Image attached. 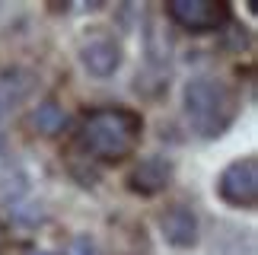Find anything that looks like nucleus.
<instances>
[{
    "instance_id": "1",
    "label": "nucleus",
    "mask_w": 258,
    "mask_h": 255,
    "mask_svg": "<svg viewBox=\"0 0 258 255\" xmlns=\"http://www.w3.org/2000/svg\"><path fill=\"white\" fill-rule=\"evenodd\" d=\"M144 137V115L127 105H105L83 115L77 144L86 156L99 163H121L127 160Z\"/></svg>"
},
{
    "instance_id": "2",
    "label": "nucleus",
    "mask_w": 258,
    "mask_h": 255,
    "mask_svg": "<svg viewBox=\"0 0 258 255\" xmlns=\"http://www.w3.org/2000/svg\"><path fill=\"white\" fill-rule=\"evenodd\" d=\"M182 105L185 118L191 131L204 141L223 137L233 128L236 115H239V96L230 83L217 80V77H195L182 90Z\"/></svg>"
},
{
    "instance_id": "3",
    "label": "nucleus",
    "mask_w": 258,
    "mask_h": 255,
    "mask_svg": "<svg viewBox=\"0 0 258 255\" xmlns=\"http://www.w3.org/2000/svg\"><path fill=\"white\" fill-rule=\"evenodd\" d=\"M217 198L226 208L252 211L258 204V160L255 156H239L223 172L217 175Z\"/></svg>"
},
{
    "instance_id": "4",
    "label": "nucleus",
    "mask_w": 258,
    "mask_h": 255,
    "mask_svg": "<svg viewBox=\"0 0 258 255\" xmlns=\"http://www.w3.org/2000/svg\"><path fill=\"white\" fill-rule=\"evenodd\" d=\"M166 16L185 32L204 35V32H220L223 26H230L233 10L223 0H169Z\"/></svg>"
},
{
    "instance_id": "5",
    "label": "nucleus",
    "mask_w": 258,
    "mask_h": 255,
    "mask_svg": "<svg viewBox=\"0 0 258 255\" xmlns=\"http://www.w3.org/2000/svg\"><path fill=\"white\" fill-rule=\"evenodd\" d=\"M80 64L89 77H96V80H108V77H115L121 71L124 64V51L121 45L115 42L112 35H93L86 38L80 45Z\"/></svg>"
},
{
    "instance_id": "6",
    "label": "nucleus",
    "mask_w": 258,
    "mask_h": 255,
    "mask_svg": "<svg viewBox=\"0 0 258 255\" xmlns=\"http://www.w3.org/2000/svg\"><path fill=\"white\" fill-rule=\"evenodd\" d=\"M175 166L166 156H144L141 163H134V169L127 172V192L141 195V198H156L172 185Z\"/></svg>"
},
{
    "instance_id": "7",
    "label": "nucleus",
    "mask_w": 258,
    "mask_h": 255,
    "mask_svg": "<svg viewBox=\"0 0 258 255\" xmlns=\"http://www.w3.org/2000/svg\"><path fill=\"white\" fill-rule=\"evenodd\" d=\"M160 233L172 249H195L201 242V220H198L195 208L172 204L160 214Z\"/></svg>"
},
{
    "instance_id": "8",
    "label": "nucleus",
    "mask_w": 258,
    "mask_h": 255,
    "mask_svg": "<svg viewBox=\"0 0 258 255\" xmlns=\"http://www.w3.org/2000/svg\"><path fill=\"white\" fill-rule=\"evenodd\" d=\"M35 90V74L29 67H7L0 74V121L7 118L16 105H23Z\"/></svg>"
},
{
    "instance_id": "9",
    "label": "nucleus",
    "mask_w": 258,
    "mask_h": 255,
    "mask_svg": "<svg viewBox=\"0 0 258 255\" xmlns=\"http://www.w3.org/2000/svg\"><path fill=\"white\" fill-rule=\"evenodd\" d=\"M29 124H32V131L35 134H42V137H54V134H61L64 131V124H67V115L64 109L57 105L54 99H45V102H38L32 115H29Z\"/></svg>"
},
{
    "instance_id": "10",
    "label": "nucleus",
    "mask_w": 258,
    "mask_h": 255,
    "mask_svg": "<svg viewBox=\"0 0 258 255\" xmlns=\"http://www.w3.org/2000/svg\"><path fill=\"white\" fill-rule=\"evenodd\" d=\"M10 208V217H13L16 223H23V227H38V223L45 220V204L42 201H35V198H16V201H10L7 204Z\"/></svg>"
},
{
    "instance_id": "11",
    "label": "nucleus",
    "mask_w": 258,
    "mask_h": 255,
    "mask_svg": "<svg viewBox=\"0 0 258 255\" xmlns=\"http://www.w3.org/2000/svg\"><path fill=\"white\" fill-rule=\"evenodd\" d=\"M71 255H99V249H96V242L89 236H77L71 242Z\"/></svg>"
},
{
    "instance_id": "12",
    "label": "nucleus",
    "mask_w": 258,
    "mask_h": 255,
    "mask_svg": "<svg viewBox=\"0 0 258 255\" xmlns=\"http://www.w3.org/2000/svg\"><path fill=\"white\" fill-rule=\"evenodd\" d=\"M4 242H7V227L0 223V249H4Z\"/></svg>"
},
{
    "instance_id": "13",
    "label": "nucleus",
    "mask_w": 258,
    "mask_h": 255,
    "mask_svg": "<svg viewBox=\"0 0 258 255\" xmlns=\"http://www.w3.org/2000/svg\"><path fill=\"white\" fill-rule=\"evenodd\" d=\"M4 147H7V137H4V131H0V156H4Z\"/></svg>"
},
{
    "instance_id": "14",
    "label": "nucleus",
    "mask_w": 258,
    "mask_h": 255,
    "mask_svg": "<svg viewBox=\"0 0 258 255\" xmlns=\"http://www.w3.org/2000/svg\"><path fill=\"white\" fill-rule=\"evenodd\" d=\"M32 255H54V252H45V249H38V252H32Z\"/></svg>"
}]
</instances>
